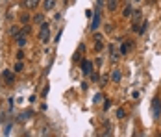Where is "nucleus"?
<instances>
[{
    "label": "nucleus",
    "mask_w": 161,
    "mask_h": 137,
    "mask_svg": "<svg viewBox=\"0 0 161 137\" xmlns=\"http://www.w3.org/2000/svg\"><path fill=\"white\" fill-rule=\"evenodd\" d=\"M26 43H28V37H26V33L21 30V32H19V35H17V45L22 48V46H26Z\"/></svg>",
    "instance_id": "obj_5"
},
{
    "label": "nucleus",
    "mask_w": 161,
    "mask_h": 137,
    "mask_svg": "<svg viewBox=\"0 0 161 137\" xmlns=\"http://www.w3.org/2000/svg\"><path fill=\"white\" fill-rule=\"evenodd\" d=\"M39 41H41L43 45H46V43L50 41V30H48V24H43V26H41V32H39Z\"/></svg>",
    "instance_id": "obj_1"
},
{
    "label": "nucleus",
    "mask_w": 161,
    "mask_h": 137,
    "mask_svg": "<svg viewBox=\"0 0 161 137\" xmlns=\"http://www.w3.org/2000/svg\"><path fill=\"white\" fill-rule=\"evenodd\" d=\"M39 2H41V0H26V6H28L30 9H35V7L39 6Z\"/></svg>",
    "instance_id": "obj_13"
},
{
    "label": "nucleus",
    "mask_w": 161,
    "mask_h": 137,
    "mask_svg": "<svg viewBox=\"0 0 161 137\" xmlns=\"http://www.w3.org/2000/svg\"><path fill=\"white\" fill-rule=\"evenodd\" d=\"M109 78H111V82L119 84L120 78H122V74H120V70H119V69H113V70H111V76H109Z\"/></svg>",
    "instance_id": "obj_7"
},
{
    "label": "nucleus",
    "mask_w": 161,
    "mask_h": 137,
    "mask_svg": "<svg viewBox=\"0 0 161 137\" xmlns=\"http://www.w3.org/2000/svg\"><path fill=\"white\" fill-rule=\"evenodd\" d=\"M22 69H24V65H22V59H19V63L15 65V72H21Z\"/></svg>",
    "instance_id": "obj_22"
},
{
    "label": "nucleus",
    "mask_w": 161,
    "mask_h": 137,
    "mask_svg": "<svg viewBox=\"0 0 161 137\" xmlns=\"http://www.w3.org/2000/svg\"><path fill=\"white\" fill-rule=\"evenodd\" d=\"M141 19H143V11L135 9L133 15H132V24H141Z\"/></svg>",
    "instance_id": "obj_6"
},
{
    "label": "nucleus",
    "mask_w": 161,
    "mask_h": 137,
    "mask_svg": "<svg viewBox=\"0 0 161 137\" xmlns=\"http://www.w3.org/2000/svg\"><path fill=\"white\" fill-rule=\"evenodd\" d=\"M156 2V0H148V4H154Z\"/></svg>",
    "instance_id": "obj_31"
},
{
    "label": "nucleus",
    "mask_w": 161,
    "mask_h": 137,
    "mask_svg": "<svg viewBox=\"0 0 161 137\" xmlns=\"http://www.w3.org/2000/svg\"><path fill=\"white\" fill-rule=\"evenodd\" d=\"M98 78H100V76H98V72H95V70H93V74H91V80H93V82H98Z\"/></svg>",
    "instance_id": "obj_27"
},
{
    "label": "nucleus",
    "mask_w": 161,
    "mask_h": 137,
    "mask_svg": "<svg viewBox=\"0 0 161 137\" xmlns=\"http://www.w3.org/2000/svg\"><path fill=\"white\" fill-rule=\"evenodd\" d=\"M95 41H104V35L100 32H95Z\"/></svg>",
    "instance_id": "obj_24"
},
{
    "label": "nucleus",
    "mask_w": 161,
    "mask_h": 137,
    "mask_svg": "<svg viewBox=\"0 0 161 137\" xmlns=\"http://www.w3.org/2000/svg\"><path fill=\"white\" fill-rule=\"evenodd\" d=\"M72 61H82V52H80V50L72 54Z\"/></svg>",
    "instance_id": "obj_19"
},
{
    "label": "nucleus",
    "mask_w": 161,
    "mask_h": 137,
    "mask_svg": "<svg viewBox=\"0 0 161 137\" xmlns=\"http://www.w3.org/2000/svg\"><path fill=\"white\" fill-rule=\"evenodd\" d=\"M43 19H45V17H43V13H39V15H35V17H33V22H35V24H43Z\"/></svg>",
    "instance_id": "obj_16"
},
{
    "label": "nucleus",
    "mask_w": 161,
    "mask_h": 137,
    "mask_svg": "<svg viewBox=\"0 0 161 137\" xmlns=\"http://www.w3.org/2000/svg\"><path fill=\"white\" fill-rule=\"evenodd\" d=\"M9 132H11V122H7V124H6V130H4V134L9 135Z\"/></svg>",
    "instance_id": "obj_26"
},
{
    "label": "nucleus",
    "mask_w": 161,
    "mask_h": 137,
    "mask_svg": "<svg viewBox=\"0 0 161 137\" xmlns=\"http://www.w3.org/2000/svg\"><path fill=\"white\" fill-rule=\"evenodd\" d=\"M54 7H56V0H45L43 2V9L45 11H52Z\"/></svg>",
    "instance_id": "obj_8"
},
{
    "label": "nucleus",
    "mask_w": 161,
    "mask_h": 137,
    "mask_svg": "<svg viewBox=\"0 0 161 137\" xmlns=\"http://www.w3.org/2000/svg\"><path fill=\"white\" fill-rule=\"evenodd\" d=\"M78 50H80V52L84 54V52H85V45H80V46H78Z\"/></svg>",
    "instance_id": "obj_30"
},
{
    "label": "nucleus",
    "mask_w": 161,
    "mask_h": 137,
    "mask_svg": "<svg viewBox=\"0 0 161 137\" xmlns=\"http://www.w3.org/2000/svg\"><path fill=\"white\" fill-rule=\"evenodd\" d=\"M93 15H95V11H93V9H85V19H87V21H91Z\"/></svg>",
    "instance_id": "obj_21"
},
{
    "label": "nucleus",
    "mask_w": 161,
    "mask_h": 137,
    "mask_svg": "<svg viewBox=\"0 0 161 137\" xmlns=\"http://www.w3.org/2000/svg\"><path fill=\"white\" fill-rule=\"evenodd\" d=\"M32 115H33V111H32V109H28V111H24V113L21 115V120H24V119H30Z\"/></svg>",
    "instance_id": "obj_17"
},
{
    "label": "nucleus",
    "mask_w": 161,
    "mask_h": 137,
    "mask_svg": "<svg viewBox=\"0 0 161 137\" xmlns=\"http://www.w3.org/2000/svg\"><path fill=\"white\" fill-rule=\"evenodd\" d=\"M146 28H148V21H141V24H139V33H144V32H146Z\"/></svg>",
    "instance_id": "obj_14"
},
{
    "label": "nucleus",
    "mask_w": 161,
    "mask_h": 137,
    "mask_svg": "<svg viewBox=\"0 0 161 137\" xmlns=\"http://www.w3.org/2000/svg\"><path fill=\"white\" fill-rule=\"evenodd\" d=\"M109 82V76H102V85H106Z\"/></svg>",
    "instance_id": "obj_29"
},
{
    "label": "nucleus",
    "mask_w": 161,
    "mask_h": 137,
    "mask_svg": "<svg viewBox=\"0 0 161 137\" xmlns=\"http://www.w3.org/2000/svg\"><path fill=\"white\" fill-rule=\"evenodd\" d=\"M102 48H104V43H102V41H96V45H95V50H96V52H100Z\"/></svg>",
    "instance_id": "obj_23"
},
{
    "label": "nucleus",
    "mask_w": 161,
    "mask_h": 137,
    "mask_svg": "<svg viewBox=\"0 0 161 137\" xmlns=\"http://www.w3.org/2000/svg\"><path fill=\"white\" fill-rule=\"evenodd\" d=\"M124 117H126L124 109H122V108H119V109H117V119H124Z\"/></svg>",
    "instance_id": "obj_20"
},
{
    "label": "nucleus",
    "mask_w": 161,
    "mask_h": 137,
    "mask_svg": "<svg viewBox=\"0 0 161 137\" xmlns=\"http://www.w3.org/2000/svg\"><path fill=\"white\" fill-rule=\"evenodd\" d=\"M80 67H82V72L85 74V76H91L93 74V61H89V59H82L80 61Z\"/></svg>",
    "instance_id": "obj_2"
},
{
    "label": "nucleus",
    "mask_w": 161,
    "mask_h": 137,
    "mask_svg": "<svg viewBox=\"0 0 161 137\" xmlns=\"http://www.w3.org/2000/svg\"><path fill=\"white\" fill-rule=\"evenodd\" d=\"M100 7H96V11H95V15H93V22H91V26H89V28L93 30V32H96L98 30V26H100Z\"/></svg>",
    "instance_id": "obj_3"
},
{
    "label": "nucleus",
    "mask_w": 161,
    "mask_h": 137,
    "mask_svg": "<svg viewBox=\"0 0 161 137\" xmlns=\"http://www.w3.org/2000/svg\"><path fill=\"white\" fill-rule=\"evenodd\" d=\"M4 80H6V84L7 85H11L13 84V80H15V76H13V72H11V70H4Z\"/></svg>",
    "instance_id": "obj_9"
},
{
    "label": "nucleus",
    "mask_w": 161,
    "mask_h": 137,
    "mask_svg": "<svg viewBox=\"0 0 161 137\" xmlns=\"http://www.w3.org/2000/svg\"><path fill=\"white\" fill-rule=\"evenodd\" d=\"M17 59H24V52H22V50L17 52Z\"/></svg>",
    "instance_id": "obj_28"
},
{
    "label": "nucleus",
    "mask_w": 161,
    "mask_h": 137,
    "mask_svg": "<svg viewBox=\"0 0 161 137\" xmlns=\"http://www.w3.org/2000/svg\"><path fill=\"white\" fill-rule=\"evenodd\" d=\"M152 113H154L156 119H159V115H161V100L158 98V96L152 100Z\"/></svg>",
    "instance_id": "obj_4"
},
{
    "label": "nucleus",
    "mask_w": 161,
    "mask_h": 137,
    "mask_svg": "<svg viewBox=\"0 0 161 137\" xmlns=\"http://www.w3.org/2000/svg\"><path fill=\"white\" fill-rule=\"evenodd\" d=\"M19 32H21V30H19V26H11V28H9V33H11V35H15V37L19 35Z\"/></svg>",
    "instance_id": "obj_18"
},
{
    "label": "nucleus",
    "mask_w": 161,
    "mask_h": 137,
    "mask_svg": "<svg viewBox=\"0 0 161 137\" xmlns=\"http://www.w3.org/2000/svg\"><path fill=\"white\" fill-rule=\"evenodd\" d=\"M109 54H111V59H117L120 52H119V50L115 48V45H111V46H109Z\"/></svg>",
    "instance_id": "obj_11"
},
{
    "label": "nucleus",
    "mask_w": 161,
    "mask_h": 137,
    "mask_svg": "<svg viewBox=\"0 0 161 137\" xmlns=\"http://www.w3.org/2000/svg\"><path fill=\"white\" fill-rule=\"evenodd\" d=\"M133 2H135V4H137V2H141V0H133Z\"/></svg>",
    "instance_id": "obj_32"
},
{
    "label": "nucleus",
    "mask_w": 161,
    "mask_h": 137,
    "mask_svg": "<svg viewBox=\"0 0 161 137\" xmlns=\"http://www.w3.org/2000/svg\"><path fill=\"white\" fill-rule=\"evenodd\" d=\"M21 21H22V24H26V22H30V17L28 15H21Z\"/></svg>",
    "instance_id": "obj_25"
},
{
    "label": "nucleus",
    "mask_w": 161,
    "mask_h": 137,
    "mask_svg": "<svg viewBox=\"0 0 161 137\" xmlns=\"http://www.w3.org/2000/svg\"><path fill=\"white\" fill-rule=\"evenodd\" d=\"M130 46H132L130 43H124V45L120 46V54H128L130 52Z\"/></svg>",
    "instance_id": "obj_15"
},
{
    "label": "nucleus",
    "mask_w": 161,
    "mask_h": 137,
    "mask_svg": "<svg viewBox=\"0 0 161 137\" xmlns=\"http://www.w3.org/2000/svg\"><path fill=\"white\" fill-rule=\"evenodd\" d=\"M117 2H119V0H108V4H106V6H108V11H115L117 9Z\"/></svg>",
    "instance_id": "obj_12"
},
{
    "label": "nucleus",
    "mask_w": 161,
    "mask_h": 137,
    "mask_svg": "<svg viewBox=\"0 0 161 137\" xmlns=\"http://www.w3.org/2000/svg\"><path fill=\"white\" fill-rule=\"evenodd\" d=\"M133 11H135V9H133V6H132V4H126V6H124V11H122V17H132V15H133Z\"/></svg>",
    "instance_id": "obj_10"
}]
</instances>
